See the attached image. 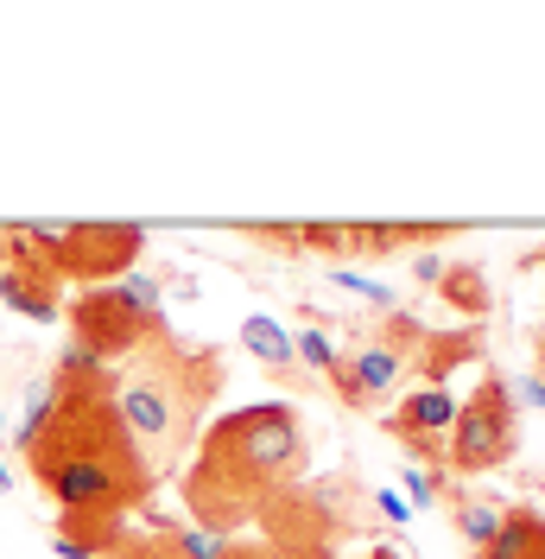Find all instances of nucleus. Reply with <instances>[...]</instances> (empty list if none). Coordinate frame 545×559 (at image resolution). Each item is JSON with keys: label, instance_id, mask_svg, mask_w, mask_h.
Returning <instances> with one entry per match:
<instances>
[{"label": "nucleus", "instance_id": "obj_1", "mask_svg": "<svg viewBox=\"0 0 545 559\" xmlns=\"http://www.w3.org/2000/svg\"><path fill=\"white\" fill-rule=\"evenodd\" d=\"M26 464L58 502L64 527H121L146 509V496L159 484L114 394H58L45 432L26 445Z\"/></svg>", "mask_w": 545, "mask_h": 559}, {"label": "nucleus", "instance_id": "obj_2", "mask_svg": "<svg viewBox=\"0 0 545 559\" xmlns=\"http://www.w3.org/2000/svg\"><path fill=\"white\" fill-rule=\"evenodd\" d=\"M299 464H305V426L286 401L235 407L204 432V452L184 477V502H191L197 527L229 534L247 515H261L299 477Z\"/></svg>", "mask_w": 545, "mask_h": 559}, {"label": "nucleus", "instance_id": "obj_3", "mask_svg": "<svg viewBox=\"0 0 545 559\" xmlns=\"http://www.w3.org/2000/svg\"><path fill=\"white\" fill-rule=\"evenodd\" d=\"M33 242L45 248L58 280H83V286H114L134 274L146 254V229L140 223H26Z\"/></svg>", "mask_w": 545, "mask_h": 559}, {"label": "nucleus", "instance_id": "obj_4", "mask_svg": "<svg viewBox=\"0 0 545 559\" xmlns=\"http://www.w3.org/2000/svg\"><path fill=\"white\" fill-rule=\"evenodd\" d=\"M513 452H520V407L508 401V382L488 369L476 382V394L457 401V426L444 439V471L482 477V471H501Z\"/></svg>", "mask_w": 545, "mask_h": 559}, {"label": "nucleus", "instance_id": "obj_5", "mask_svg": "<svg viewBox=\"0 0 545 559\" xmlns=\"http://www.w3.org/2000/svg\"><path fill=\"white\" fill-rule=\"evenodd\" d=\"M171 369H178V356H166L159 369L128 376L121 394H114V407L128 419V432L140 439V452H146V445H178V439H184V419L197 407V388H178Z\"/></svg>", "mask_w": 545, "mask_h": 559}, {"label": "nucleus", "instance_id": "obj_6", "mask_svg": "<svg viewBox=\"0 0 545 559\" xmlns=\"http://www.w3.org/2000/svg\"><path fill=\"white\" fill-rule=\"evenodd\" d=\"M64 318H70V344L96 349L102 362H121V356H134L146 337H159L153 324H140V318L128 312V299H121L114 286H83L64 306Z\"/></svg>", "mask_w": 545, "mask_h": 559}, {"label": "nucleus", "instance_id": "obj_7", "mask_svg": "<svg viewBox=\"0 0 545 559\" xmlns=\"http://www.w3.org/2000/svg\"><path fill=\"white\" fill-rule=\"evenodd\" d=\"M457 426V394L450 388H412V401H400L387 414V432L412 452V464H444V439Z\"/></svg>", "mask_w": 545, "mask_h": 559}, {"label": "nucleus", "instance_id": "obj_8", "mask_svg": "<svg viewBox=\"0 0 545 559\" xmlns=\"http://www.w3.org/2000/svg\"><path fill=\"white\" fill-rule=\"evenodd\" d=\"M400 376H407V356L400 349H387L375 337V344H355L342 349L337 376H330V388H337L349 407H375V401H387L393 388H400Z\"/></svg>", "mask_w": 545, "mask_h": 559}, {"label": "nucleus", "instance_id": "obj_9", "mask_svg": "<svg viewBox=\"0 0 545 559\" xmlns=\"http://www.w3.org/2000/svg\"><path fill=\"white\" fill-rule=\"evenodd\" d=\"M0 306L33 324H58V274L51 261H0Z\"/></svg>", "mask_w": 545, "mask_h": 559}, {"label": "nucleus", "instance_id": "obj_10", "mask_svg": "<svg viewBox=\"0 0 545 559\" xmlns=\"http://www.w3.org/2000/svg\"><path fill=\"white\" fill-rule=\"evenodd\" d=\"M51 388H58V394H121V369L102 362L96 349L64 344L58 362H51Z\"/></svg>", "mask_w": 545, "mask_h": 559}, {"label": "nucleus", "instance_id": "obj_11", "mask_svg": "<svg viewBox=\"0 0 545 559\" xmlns=\"http://www.w3.org/2000/svg\"><path fill=\"white\" fill-rule=\"evenodd\" d=\"M419 356V376L425 388H444L450 369H463V362H476L482 356V331L476 324H463V331H444V337H425V349H412Z\"/></svg>", "mask_w": 545, "mask_h": 559}, {"label": "nucleus", "instance_id": "obj_12", "mask_svg": "<svg viewBox=\"0 0 545 559\" xmlns=\"http://www.w3.org/2000/svg\"><path fill=\"white\" fill-rule=\"evenodd\" d=\"M482 559H545V515L540 509H508Z\"/></svg>", "mask_w": 545, "mask_h": 559}, {"label": "nucleus", "instance_id": "obj_13", "mask_svg": "<svg viewBox=\"0 0 545 559\" xmlns=\"http://www.w3.org/2000/svg\"><path fill=\"white\" fill-rule=\"evenodd\" d=\"M241 349L261 362V369H292V331L267 312H247L241 318Z\"/></svg>", "mask_w": 545, "mask_h": 559}, {"label": "nucleus", "instance_id": "obj_14", "mask_svg": "<svg viewBox=\"0 0 545 559\" xmlns=\"http://www.w3.org/2000/svg\"><path fill=\"white\" fill-rule=\"evenodd\" d=\"M438 299L450 306V312H463L470 324H476L482 312H488V280H482L476 261H457V267H444L438 280Z\"/></svg>", "mask_w": 545, "mask_h": 559}, {"label": "nucleus", "instance_id": "obj_15", "mask_svg": "<svg viewBox=\"0 0 545 559\" xmlns=\"http://www.w3.org/2000/svg\"><path fill=\"white\" fill-rule=\"evenodd\" d=\"M501 515H508V502L501 496H457V509H450V527L470 540V547H488L495 540V527H501Z\"/></svg>", "mask_w": 545, "mask_h": 559}, {"label": "nucleus", "instance_id": "obj_16", "mask_svg": "<svg viewBox=\"0 0 545 559\" xmlns=\"http://www.w3.org/2000/svg\"><path fill=\"white\" fill-rule=\"evenodd\" d=\"M114 293H121V299H128V312L140 318V324H153V331H159V337H166V280L159 274H121L114 280Z\"/></svg>", "mask_w": 545, "mask_h": 559}, {"label": "nucleus", "instance_id": "obj_17", "mask_svg": "<svg viewBox=\"0 0 545 559\" xmlns=\"http://www.w3.org/2000/svg\"><path fill=\"white\" fill-rule=\"evenodd\" d=\"M342 248L380 261V254H400V248H412V242H407V223H342Z\"/></svg>", "mask_w": 545, "mask_h": 559}, {"label": "nucleus", "instance_id": "obj_18", "mask_svg": "<svg viewBox=\"0 0 545 559\" xmlns=\"http://www.w3.org/2000/svg\"><path fill=\"white\" fill-rule=\"evenodd\" d=\"M292 362H305V369H317V376H337V362H342V349L330 344V331L324 324H299L292 331Z\"/></svg>", "mask_w": 545, "mask_h": 559}, {"label": "nucleus", "instance_id": "obj_19", "mask_svg": "<svg viewBox=\"0 0 545 559\" xmlns=\"http://www.w3.org/2000/svg\"><path fill=\"white\" fill-rule=\"evenodd\" d=\"M330 286H337V293H349V299H362L368 312H400V293H393L387 280L355 274V267H330Z\"/></svg>", "mask_w": 545, "mask_h": 559}, {"label": "nucleus", "instance_id": "obj_20", "mask_svg": "<svg viewBox=\"0 0 545 559\" xmlns=\"http://www.w3.org/2000/svg\"><path fill=\"white\" fill-rule=\"evenodd\" d=\"M51 407H58V388H51V376H38L33 388H26V414H20V432H13V445L26 452L38 432H45V419H51Z\"/></svg>", "mask_w": 545, "mask_h": 559}, {"label": "nucleus", "instance_id": "obj_21", "mask_svg": "<svg viewBox=\"0 0 545 559\" xmlns=\"http://www.w3.org/2000/svg\"><path fill=\"white\" fill-rule=\"evenodd\" d=\"M400 496H407L412 509H432V502H438V471H432V464H407V471H400Z\"/></svg>", "mask_w": 545, "mask_h": 559}, {"label": "nucleus", "instance_id": "obj_22", "mask_svg": "<svg viewBox=\"0 0 545 559\" xmlns=\"http://www.w3.org/2000/svg\"><path fill=\"white\" fill-rule=\"evenodd\" d=\"M501 382H508L513 407L526 401V407H540V414H545V369H520V376H501Z\"/></svg>", "mask_w": 545, "mask_h": 559}, {"label": "nucleus", "instance_id": "obj_23", "mask_svg": "<svg viewBox=\"0 0 545 559\" xmlns=\"http://www.w3.org/2000/svg\"><path fill=\"white\" fill-rule=\"evenodd\" d=\"M108 559H184V554L171 547L166 534H146V540H128V534H121V547H114Z\"/></svg>", "mask_w": 545, "mask_h": 559}, {"label": "nucleus", "instance_id": "obj_24", "mask_svg": "<svg viewBox=\"0 0 545 559\" xmlns=\"http://www.w3.org/2000/svg\"><path fill=\"white\" fill-rule=\"evenodd\" d=\"M375 515H380L387 527H407V522H412V502L400 496V489H375Z\"/></svg>", "mask_w": 545, "mask_h": 559}, {"label": "nucleus", "instance_id": "obj_25", "mask_svg": "<svg viewBox=\"0 0 545 559\" xmlns=\"http://www.w3.org/2000/svg\"><path fill=\"white\" fill-rule=\"evenodd\" d=\"M444 267H450L444 254H412V280H425V286H438V280H444Z\"/></svg>", "mask_w": 545, "mask_h": 559}, {"label": "nucleus", "instance_id": "obj_26", "mask_svg": "<svg viewBox=\"0 0 545 559\" xmlns=\"http://www.w3.org/2000/svg\"><path fill=\"white\" fill-rule=\"evenodd\" d=\"M7 489H13V471H7V457H0V496H7Z\"/></svg>", "mask_w": 545, "mask_h": 559}, {"label": "nucleus", "instance_id": "obj_27", "mask_svg": "<svg viewBox=\"0 0 545 559\" xmlns=\"http://www.w3.org/2000/svg\"><path fill=\"white\" fill-rule=\"evenodd\" d=\"M362 559H400V554H393V547H375V554H362Z\"/></svg>", "mask_w": 545, "mask_h": 559}, {"label": "nucleus", "instance_id": "obj_28", "mask_svg": "<svg viewBox=\"0 0 545 559\" xmlns=\"http://www.w3.org/2000/svg\"><path fill=\"white\" fill-rule=\"evenodd\" d=\"M305 559H337V554H305Z\"/></svg>", "mask_w": 545, "mask_h": 559}, {"label": "nucleus", "instance_id": "obj_29", "mask_svg": "<svg viewBox=\"0 0 545 559\" xmlns=\"http://www.w3.org/2000/svg\"><path fill=\"white\" fill-rule=\"evenodd\" d=\"M0 426H7V414H0Z\"/></svg>", "mask_w": 545, "mask_h": 559}, {"label": "nucleus", "instance_id": "obj_30", "mask_svg": "<svg viewBox=\"0 0 545 559\" xmlns=\"http://www.w3.org/2000/svg\"><path fill=\"white\" fill-rule=\"evenodd\" d=\"M540 369H545V362H540Z\"/></svg>", "mask_w": 545, "mask_h": 559}]
</instances>
